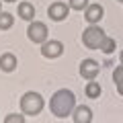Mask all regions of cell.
Returning <instances> with one entry per match:
<instances>
[{"label":"cell","instance_id":"5","mask_svg":"<svg viewBox=\"0 0 123 123\" xmlns=\"http://www.w3.org/2000/svg\"><path fill=\"white\" fill-rule=\"evenodd\" d=\"M68 14H70V4H66V2H51V4L47 6V17L51 18V21L55 23H62V21H66Z\"/></svg>","mask_w":123,"mask_h":123},{"label":"cell","instance_id":"6","mask_svg":"<svg viewBox=\"0 0 123 123\" xmlns=\"http://www.w3.org/2000/svg\"><path fill=\"white\" fill-rule=\"evenodd\" d=\"M62 53H64V43L57 39H51V41H43L41 43V55L47 57V60H55V57H60Z\"/></svg>","mask_w":123,"mask_h":123},{"label":"cell","instance_id":"21","mask_svg":"<svg viewBox=\"0 0 123 123\" xmlns=\"http://www.w3.org/2000/svg\"><path fill=\"white\" fill-rule=\"evenodd\" d=\"M0 10H2V0H0Z\"/></svg>","mask_w":123,"mask_h":123},{"label":"cell","instance_id":"8","mask_svg":"<svg viewBox=\"0 0 123 123\" xmlns=\"http://www.w3.org/2000/svg\"><path fill=\"white\" fill-rule=\"evenodd\" d=\"M103 17H105V8L101 4H88L84 8V21L88 25H98L103 21Z\"/></svg>","mask_w":123,"mask_h":123},{"label":"cell","instance_id":"10","mask_svg":"<svg viewBox=\"0 0 123 123\" xmlns=\"http://www.w3.org/2000/svg\"><path fill=\"white\" fill-rule=\"evenodd\" d=\"M17 55L14 53H10V51H4L2 55H0V70L2 72H6V74H10V72H14L17 70Z\"/></svg>","mask_w":123,"mask_h":123},{"label":"cell","instance_id":"11","mask_svg":"<svg viewBox=\"0 0 123 123\" xmlns=\"http://www.w3.org/2000/svg\"><path fill=\"white\" fill-rule=\"evenodd\" d=\"M17 14L23 18V21L31 23V21H35V6L31 4V2H27V0H23V2H18Z\"/></svg>","mask_w":123,"mask_h":123},{"label":"cell","instance_id":"12","mask_svg":"<svg viewBox=\"0 0 123 123\" xmlns=\"http://www.w3.org/2000/svg\"><path fill=\"white\" fill-rule=\"evenodd\" d=\"M101 92H103V88H101V84H98V82H94V80H86L84 94H86L88 98H98V97H101Z\"/></svg>","mask_w":123,"mask_h":123},{"label":"cell","instance_id":"14","mask_svg":"<svg viewBox=\"0 0 123 123\" xmlns=\"http://www.w3.org/2000/svg\"><path fill=\"white\" fill-rule=\"evenodd\" d=\"M113 82H115V88H117V92L123 97V64L115 68V72H113Z\"/></svg>","mask_w":123,"mask_h":123},{"label":"cell","instance_id":"3","mask_svg":"<svg viewBox=\"0 0 123 123\" xmlns=\"http://www.w3.org/2000/svg\"><path fill=\"white\" fill-rule=\"evenodd\" d=\"M103 39H105V31L98 25H88L82 33V43L86 49H98Z\"/></svg>","mask_w":123,"mask_h":123},{"label":"cell","instance_id":"13","mask_svg":"<svg viewBox=\"0 0 123 123\" xmlns=\"http://www.w3.org/2000/svg\"><path fill=\"white\" fill-rule=\"evenodd\" d=\"M115 49H117V43H115V39H113V37H107V35H105V39L101 41V47H98V51H103L105 55H113Z\"/></svg>","mask_w":123,"mask_h":123},{"label":"cell","instance_id":"7","mask_svg":"<svg viewBox=\"0 0 123 123\" xmlns=\"http://www.w3.org/2000/svg\"><path fill=\"white\" fill-rule=\"evenodd\" d=\"M98 72H101V64L97 60H92V57L82 60V64H80V76L84 80H94L98 76Z\"/></svg>","mask_w":123,"mask_h":123},{"label":"cell","instance_id":"15","mask_svg":"<svg viewBox=\"0 0 123 123\" xmlns=\"http://www.w3.org/2000/svg\"><path fill=\"white\" fill-rule=\"evenodd\" d=\"M12 25H14V17L10 12L0 10V31H8Z\"/></svg>","mask_w":123,"mask_h":123},{"label":"cell","instance_id":"18","mask_svg":"<svg viewBox=\"0 0 123 123\" xmlns=\"http://www.w3.org/2000/svg\"><path fill=\"white\" fill-rule=\"evenodd\" d=\"M103 66H105V68H111V66H113V60H111V55H107V57H105Z\"/></svg>","mask_w":123,"mask_h":123},{"label":"cell","instance_id":"2","mask_svg":"<svg viewBox=\"0 0 123 123\" xmlns=\"http://www.w3.org/2000/svg\"><path fill=\"white\" fill-rule=\"evenodd\" d=\"M18 103H21V111L25 115H39L43 111V107H45L43 97H41L39 92H33V90L25 92Z\"/></svg>","mask_w":123,"mask_h":123},{"label":"cell","instance_id":"9","mask_svg":"<svg viewBox=\"0 0 123 123\" xmlns=\"http://www.w3.org/2000/svg\"><path fill=\"white\" fill-rule=\"evenodd\" d=\"M70 117L74 119V123H90L92 121V111L88 105H76Z\"/></svg>","mask_w":123,"mask_h":123},{"label":"cell","instance_id":"17","mask_svg":"<svg viewBox=\"0 0 123 123\" xmlns=\"http://www.w3.org/2000/svg\"><path fill=\"white\" fill-rule=\"evenodd\" d=\"M68 4H70L72 10H84L88 4H90V0H70Z\"/></svg>","mask_w":123,"mask_h":123},{"label":"cell","instance_id":"22","mask_svg":"<svg viewBox=\"0 0 123 123\" xmlns=\"http://www.w3.org/2000/svg\"><path fill=\"white\" fill-rule=\"evenodd\" d=\"M117 2H123V0H117Z\"/></svg>","mask_w":123,"mask_h":123},{"label":"cell","instance_id":"20","mask_svg":"<svg viewBox=\"0 0 123 123\" xmlns=\"http://www.w3.org/2000/svg\"><path fill=\"white\" fill-rule=\"evenodd\" d=\"M2 2H17V0H2Z\"/></svg>","mask_w":123,"mask_h":123},{"label":"cell","instance_id":"1","mask_svg":"<svg viewBox=\"0 0 123 123\" xmlns=\"http://www.w3.org/2000/svg\"><path fill=\"white\" fill-rule=\"evenodd\" d=\"M76 107V94L68 88H60L57 92H53V97L49 98V111L55 119H66L72 115Z\"/></svg>","mask_w":123,"mask_h":123},{"label":"cell","instance_id":"19","mask_svg":"<svg viewBox=\"0 0 123 123\" xmlns=\"http://www.w3.org/2000/svg\"><path fill=\"white\" fill-rule=\"evenodd\" d=\"M119 62L123 64V49H121V53H119Z\"/></svg>","mask_w":123,"mask_h":123},{"label":"cell","instance_id":"16","mask_svg":"<svg viewBox=\"0 0 123 123\" xmlns=\"http://www.w3.org/2000/svg\"><path fill=\"white\" fill-rule=\"evenodd\" d=\"M4 123H25V113H10V115H6Z\"/></svg>","mask_w":123,"mask_h":123},{"label":"cell","instance_id":"4","mask_svg":"<svg viewBox=\"0 0 123 123\" xmlns=\"http://www.w3.org/2000/svg\"><path fill=\"white\" fill-rule=\"evenodd\" d=\"M27 37H29V41L41 45L43 41H47V37H49L47 25L41 23V21H31L29 23V29H27Z\"/></svg>","mask_w":123,"mask_h":123}]
</instances>
